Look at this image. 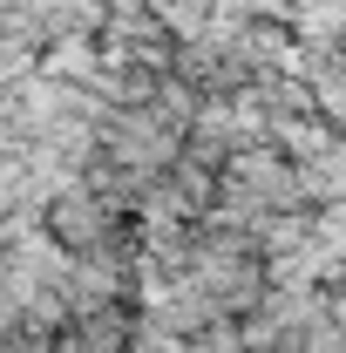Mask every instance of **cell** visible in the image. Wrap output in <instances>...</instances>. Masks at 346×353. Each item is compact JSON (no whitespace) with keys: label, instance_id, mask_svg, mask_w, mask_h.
Segmentation results:
<instances>
[{"label":"cell","instance_id":"1","mask_svg":"<svg viewBox=\"0 0 346 353\" xmlns=\"http://www.w3.org/2000/svg\"><path fill=\"white\" fill-rule=\"evenodd\" d=\"M190 353H245V340H238V333H204Z\"/></svg>","mask_w":346,"mask_h":353}]
</instances>
